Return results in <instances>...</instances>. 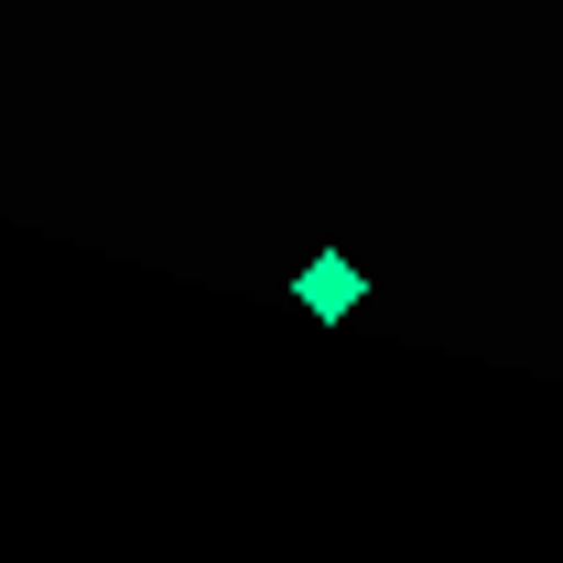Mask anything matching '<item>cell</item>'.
<instances>
[{
	"instance_id": "1",
	"label": "cell",
	"mask_w": 563,
	"mask_h": 563,
	"mask_svg": "<svg viewBox=\"0 0 563 563\" xmlns=\"http://www.w3.org/2000/svg\"><path fill=\"white\" fill-rule=\"evenodd\" d=\"M292 303H303V314H357V261H336V250H325V261H303Z\"/></svg>"
}]
</instances>
